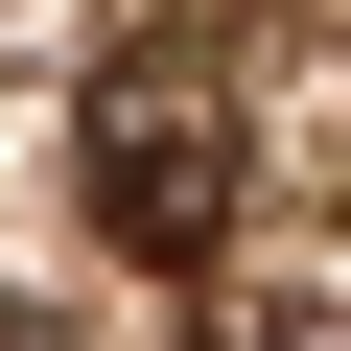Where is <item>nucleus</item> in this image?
Instances as JSON below:
<instances>
[{
  "instance_id": "nucleus-2",
  "label": "nucleus",
  "mask_w": 351,
  "mask_h": 351,
  "mask_svg": "<svg viewBox=\"0 0 351 351\" xmlns=\"http://www.w3.org/2000/svg\"><path fill=\"white\" fill-rule=\"evenodd\" d=\"M211 351H351V304H211Z\"/></svg>"
},
{
  "instance_id": "nucleus-1",
  "label": "nucleus",
  "mask_w": 351,
  "mask_h": 351,
  "mask_svg": "<svg viewBox=\"0 0 351 351\" xmlns=\"http://www.w3.org/2000/svg\"><path fill=\"white\" fill-rule=\"evenodd\" d=\"M94 234H117V258H164V281L234 234V94H211L188 47L94 71Z\"/></svg>"
}]
</instances>
